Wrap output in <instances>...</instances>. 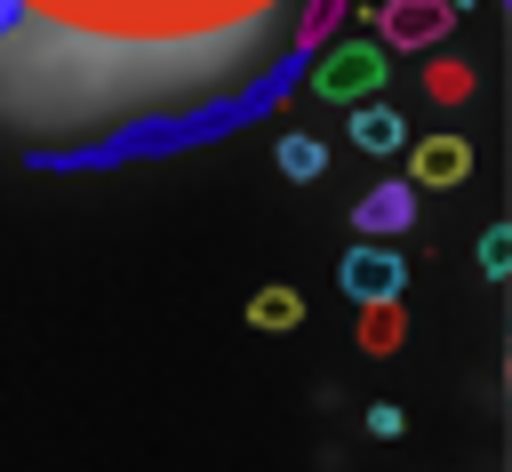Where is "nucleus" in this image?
<instances>
[{
  "label": "nucleus",
  "instance_id": "f257e3e1",
  "mask_svg": "<svg viewBox=\"0 0 512 472\" xmlns=\"http://www.w3.org/2000/svg\"><path fill=\"white\" fill-rule=\"evenodd\" d=\"M32 16L48 24H72V32H96V40H216L232 24H256L272 16L280 0H24Z\"/></svg>",
  "mask_w": 512,
  "mask_h": 472
},
{
  "label": "nucleus",
  "instance_id": "f03ea898",
  "mask_svg": "<svg viewBox=\"0 0 512 472\" xmlns=\"http://www.w3.org/2000/svg\"><path fill=\"white\" fill-rule=\"evenodd\" d=\"M368 88H384V48H336V56H320V96H336V104H360Z\"/></svg>",
  "mask_w": 512,
  "mask_h": 472
},
{
  "label": "nucleus",
  "instance_id": "7ed1b4c3",
  "mask_svg": "<svg viewBox=\"0 0 512 472\" xmlns=\"http://www.w3.org/2000/svg\"><path fill=\"white\" fill-rule=\"evenodd\" d=\"M376 24H384V48H432L456 24V8H440V0H384Z\"/></svg>",
  "mask_w": 512,
  "mask_h": 472
},
{
  "label": "nucleus",
  "instance_id": "20e7f679",
  "mask_svg": "<svg viewBox=\"0 0 512 472\" xmlns=\"http://www.w3.org/2000/svg\"><path fill=\"white\" fill-rule=\"evenodd\" d=\"M400 280H408V272H400V256H392V248H352V256H344V288H352L360 304L400 296Z\"/></svg>",
  "mask_w": 512,
  "mask_h": 472
},
{
  "label": "nucleus",
  "instance_id": "39448f33",
  "mask_svg": "<svg viewBox=\"0 0 512 472\" xmlns=\"http://www.w3.org/2000/svg\"><path fill=\"white\" fill-rule=\"evenodd\" d=\"M464 168H472V144L464 136H424L408 152V176L416 184H464Z\"/></svg>",
  "mask_w": 512,
  "mask_h": 472
},
{
  "label": "nucleus",
  "instance_id": "423d86ee",
  "mask_svg": "<svg viewBox=\"0 0 512 472\" xmlns=\"http://www.w3.org/2000/svg\"><path fill=\"white\" fill-rule=\"evenodd\" d=\"M352 224H360V232H408V224H416V192H408V184H376V192L352 208Z\"/></svg>",
  "mask_w": 512,
  "mask_h": 472
},
{
  "label": "nucleus",
  "instance_id": "0eeeda50",
  "mask_svg": "<svg viewBox=\"0 0 512 472\" xmlns=\"http://www.w3.org/2000/svg\"><path fill=\"white\" fill-rule=\"evenodd\" d=\"M352 136H360L368 152H392V144H408V128H400V112H392V104H360V112H352Z\"/></svg>",
  "mask_w": 512,
  "mask_h": 472
},
{
  "label": "nucleus",
  "instance_id": "6e6552de",
  "mask_svg": "<svg viewBox=\"0 0 512 472\" xmlns=\"http://www.w3.org/2000/svg\"><path fill=\"white\" fill-rule=\"evenodd\" d=\"M400 296H384V304H360V344L368 352H400Z\"/></svg>",
  "mask_w": 512,
  "mask_h": 472
},
{
  "label": "nucleus",
  "instance_id": "1a4fd4ad",
  "mask_svg": "<svg viewBox=\"0 0 512 472\" xmlns=\"http://www.w3.org/2000/svg\"><path fill=\"white\" fill-rule=\"evenodd\" d=\"M424 96H432V104H464V96H472V64H456V56L424 64Z\"/></svg>",
  "mask_w": 512,
  "mask_h": 472
},
{
  "label": "nucleus",
  "instance_id": "9d476101",
  "mask_svg": "<svg viewBox=\"0 0 512 472\" xmlns=\"http://www.w3.org/2000/svg\"><path fill=\"white\" fill-rule=\"evenodd\" d=\"M296 312H304V296H296V288H264V296L248 304V320H256V328H296Z\"/></svg>",
  "mask_w": 512,
  "mask_h": 472
},
{
  "label": "nucleus",
  "instance_id": "9b49d317",
  "mask_svg": "<svg viewBox=\"0 0 512 472\" xmlns=\"http://www.w3.org/2000/svg\"><path fill=\"white\" fill-rule=\"evenodd\" d=\"M280 168H288L296 184H304V176H320V144H312V136H280Z\"/></svg>",
  "mask_w": 512,
  "mask_h": 472
},
{
  "label": "nucleus",
  "instance_id": "f8f14e48",
  "mask_svg": "<svg viewBox=\"0 0 512 472\" xmlns=\"http://www.w3.org/2000/svg\"><path fill=\"white\" fill-rule=\"evenodd\" d=\"M504 256H512V240H504V232H488V240H480V264H488V272H504Z\"/></svg>",
  "mask_w": 512,
  "mask_h": 472
}]
</instances>
